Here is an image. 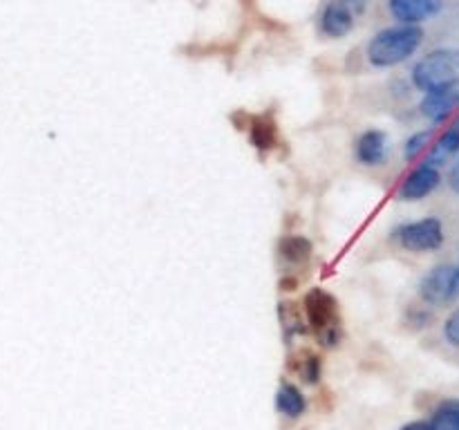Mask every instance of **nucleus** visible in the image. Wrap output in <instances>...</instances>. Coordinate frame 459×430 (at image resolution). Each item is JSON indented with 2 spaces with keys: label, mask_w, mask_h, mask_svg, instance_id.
Here are the masks:
<instances>
[{
  "label": "nucleus",
  "mask_w": 459,
  "mask_h": 430,
  "mask_svg": "<svg viewBox=\"0 0 459 430\" xmlns=\"http://www.w3.org/2000/svg\"><path fill=\"white\" fill-rule=\"evenodd\" d=\"M424 31L417 25H397L381 30L368 43V61L375 67H394L420 49Z\"/></svg>",
  "instance_id": "nucleus-1"
},
{
  "label": "nucleus",
  "mask_w": 459,
  "mask_h": 430,
  "mask_svg": "<svg viewBox=\"0 0 459 430\" xmlns=\"http://www.w3.org/2000/svg\"><path fill=\"white\" fill-rule=\"evenodd\" d=\"M412 83L421 92H435L459 85V49L442 47L426 54L412 67Z\"/></svg>",
  "instance_id": "nucleus-2"
},
{
  "label": "nucleus",
  "mask_w": 459,
  "mask_h": 430,
  "mask_svg": "<svg viewBox=\"0 0 459 430\" xmlns=\"http://www.w3.org/2000/svg\"><path fill=\"white\" fill-rule=\"evenodd\" d=\"M420 296L429 305L455 303L459 298V267L455 264H437L430 269L420 282Z\"/></svg>",
  "instance_id": "nucleus-3"
},
{
  "label": "nucleus",
  "mask_w": 459,
  "mask_h": 430,
  "mask_svg": "<svg viewBox=\"0 0 459 430\" xmlns=\"http://www.w3.org/2000/svg\"><path fill=\"white\" fill-rule=\"evenodd\" d=\"M394 237L406 251H415V254L437 251L444 245V224L439 218L417 219V222L402 224L394 231Z\"/></svg>",
  "instance_id": "nucleus-4"
},
{
  "label": "nucleus",
  "mask_w": 459,
  "mask_h": 430,
  "mask_svg": "<svg viewBox=\"0 0 459 430\" xmlns=\"http://www.w3.org/2000/svg\"><path fill=\"white\" fill-rule=\"evenodd\" d=\"M303 307L309 327H314L316 334L339 325V303H336V298L330 291L321 289V287H314V289L307 291V296H305Z\"/></svg>",
  "instance_id": "nucleus-5"
},
{
  "label": "nucleus",
  "mask_w": 459,
  "mask_h": 430,
  "mask_svg": "<svg viewBox=\"0 0 459 430\" xmlns=\"http://www.w3.org/2000/svg\"><path fill=\"white\" fill-rule=\"evenodd\" d=\"M439 184H442V175H439V170L435 168V166L420 164L417 168L411 170V175H408L406 179H403L397 195L399 200L403 202L424 200V197H429Z\"/></svg>",
  "instance_id": "nucleus-6"
},
{
  "label": "nucleus",
  "mask_w": 459,
  "mask_h": 430,
  "mask_svg": "<svg viewBox=\"0 0 459 430\" xmlns=\"http://www.w3.org/2000/svg\"><path fill=\"white\" fill-rule=\"evenodd\" d=\"M459 106V85L446 90H435V92H426V97L421 99L420 110L433 124H444L448 116L453 115V110Z\"/></svg>",
  "instance_id": "nucleus-7"
},
{
  "label": "nucleus",
  "mask_w": 459,
  "mask_h": 430,
  "mask_svg": "<svg viewBox=\"0 0 459 430\" xmlns=\"http://www.w3.org/2000/svg\"><path fill=\"white\" fill-rule=\"evenodd\" d=\"M390 12L403 25H417L442 12L444 0H390Z\"/></svg>",
  "instance_id": "nucleus-8"
},
{
  "label": "nucleus",
  "mask_w": 459,
  "mask_h": 430,
  "mask_svg": "<svg viewBox=\"0 0 459 430\" xmlns=\"http://www.w3.org/2000/svg\"><path fill=\"white\" fill-rule=\"evenodd\" d=\"M357 161L363 166H381L388 157V137L384 130H366L354 148Z\"/></svg>",
  "instance_id": "nucleus-9"
},
{
  "label": "nucleus",
  "mask_w": 459,
  "mask_h": 430,
  "mask_svg": "<svg viewBox=\"0 0 459 430\" xmlns=\"http://www.w3.org/2000/svg\"><path fill=\"white\" fill-rule=\"evenodd\" d=\"M354 27V16L345 0H332L321 13V30L332 39H343Z\"/></svg>",
  "instance_id": "nucleus-10"
},
{
  "label": "nucleus",
  "mask_w": 459,
  "mask_h": 430,
  "mask_svg": "<svg viewBox=\"0 0 459 430\" xmlns=\"http://www.w3.org/2000/svg\"><path fill=\"white\" fill-rule=\"evenodd\" d=\"M457 152H459V116L451 125H448L446 133L437 139V143L430 148L424 164L435 166V168H437V166H442L444 161H448L453 155H457Z\"/></svg>",
  "instance_id": "nucleus-11"
},
{
  "label": "nucleus",
  "mask_w": 459,
  "mask_h": 430,
  "mask_svg": "<svg viewBox=\"0 0 459 430\" xmlns=\"http://www.w3.org/2000/svg\"><path fill=\"white\" fill-rule=\"evenodd\" d=\"M276 408L281 415L290 417V419H299L307 410V401H305V394L294 383H281L276 394Z\"/></svg>",
  "instance_id": "nucleus-12"
},
{
  "label": "nucleus",
  "mask_w": 459,
  "mask_h": 430,
  "mask_svg": "<svg viewBox=\"0 0 459 430\" xmlns=\"http://www.w3.org/2000/svg\"><path fill=\"white\" fill-rule=\"evenodd\" d=\"M281 258L290 264H305L312 258V242L305 236H285L278 245Z\"/></svg>",
  "instance_id": "nucleus-13"
},
{
  "label": "nucleus",
  "mask_w": 459,
  "mask_h": 430,
  "mask_svg": "<svg viewBox=\"0 0 459 430\" xmlns=\"http://www.w3.org/2000/svg\"><path fill=\"white\" fill-rule=\"evenodd\" d=\"M249 137L258 150H272L276 146V125L267 119H255L249 125Z\"/></svg>",
  "instance_id": "nucleus-14"
},
{
  "label": "nucleus",
  "mask_w": 459,
  "mask_h": 430,
  "mask_svg": "<svg viewBox=\"0 0 459 430\" xmlns=\"http://www.w3.org/2000/svg\"><path fill=\"white\" fill-rule=\"evenodd\" d=\"M430 424H433L435 430H459V399L444 401L435 410Z\"/></svg>",
  "instance_id": "nucleus-15"
},
{
  "label": "nucleus",
  "mask_w": 459,
  "mask_h": 430,
  "mask_svg": "<svg viewBox=\"0 0 459 430\" xmlns=\"http://www.w3.org/2000/svg\"><path fill=\"white\" fill-rule=\"evenodd\" d=\"M281 322L287 334H303L305 321L300 316V309L296 303H281Z\"/></svg>",
  "instance_id": "nucleus-16"
},
{
  "label": "nucleus",
  "mask_w": 459,
  "mask_h": 430,
  "mask_svg": "<svg viewBox=\"0 0 459 430\" xmlns=\"http://www.w3.org/2000/svg\"><path fill=\"white\" fill-rule=\"evenodd\" d=\"M430 142H433V130H421V133H415L411 139H408L406 146H403V157H406L408 161H415L417 157L430 146Z\"/></svg>",
  "instance_id": "nucleus-17"
},
{
  "label": "nucleus",
  "mask_w": 459,
  "mask_h": 430,
  "mask_svg": "<svg viewBox=\"0 0 459 430\" xmlns=\"http://www.w3.org/2000/svg\"><path fill=\"white\" fill-rule=\"evenodd\" d=\"M300 372H303V379L307 383H318L321 381V358L316 354H307L303 358V366H300Z\"/></svg>",
  "instance_id": "nucleus-18"
},
{
  "label": "nucleus",
  "mask_w": 459,
  "mask_h": 430,
  "mask_svg": "<svg viewBox=\"0 0 459 430\" xmlns=\"http://www.w3.org/2000/svg\"><path fill=\"white\" fill-rule=\"evenodd\" d=\"M444 336H446L448 343L459 348V307L444 322Z\"/></svg>",
  "instance_id": "nucleus-19"
},
{
  "label": "nucleus",
  "mask_w": 459,
  "mask_h": 430,
  "mask_svg": "<svg viewBox=\"0 0 459 430\" xmlns=\"http://www.w3.org/2000/svg\"><path fill=\"white\" fill-rule=\"evenodd\" d=\"M448 184H451L453 191L459 193V159L451 166V170H448Z\"/></svg>",
  "instance_id": "nucleus-20"
},
{
  "label": "nucleus",
  "mask_w": 459,
  "mask_h": 430,
  "mask_svg": "<svg viewBox=\"0 0 459 430\" xmlns=\"http://www.w3.org/2000/svg\"><path fill=\"white\" fill-rule=\"evenodd\" d=\"M402 430H435L430 421H411V424L402 426Z\"/></svg>",
  "instance_id": "nucleus-21"
}]
</instances>
